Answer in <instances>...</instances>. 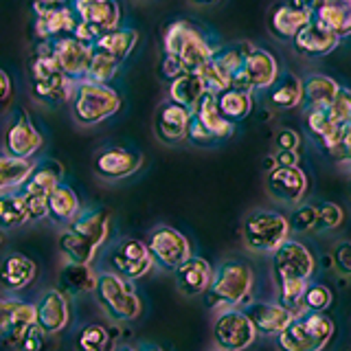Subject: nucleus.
I'll return each instance as SVG.
<instances>
[{
	"instance_id": "obj_61",
	"label": "nucleus",
	"mask_w": 351,
	"mask_h": 351,
	"mask_svg": "<svg viewBox=\"0 0 351 351\" xmlns=\"http://www.w3.org/2000/svg\"><path fill=\"white\" fill-rule=\"evenodd\" d=\"M263 167H266V171H272L274 167H277V162H274V158H272V156H268V158H266V162H263Z\"/></svg>"
},
{
	"instance_id": "obj_58",
	"label": "nucleus",
	"mask_w": 351,
	"mask_h": 351,
	"mask_svg": "<svg viewBox=\"0 0 351 351\" xmlns=\"http://www.w3.org/2000/svg\"><path fill=\"white\" fill-rule=\"evenodd\" d=\"M318 5H327V7H347V9H351V0H318Z\"/></svg>"
},
{
	"instance_id": "obj_1",
	"label": "nucleus",
	"mask_w": 351,
	"mask_h": 351,
	"mask_svg": "<svg viewBox=\"0 0 351 351\" xmlns=\"http://www.w3.org/2000/svg\"><path fill=\"white\" fill-rule=\"evenodd\" d=\"M165 55L180 64L184 73H195L211 62L213 47L204 33L189 20H173L162 36Z\"/></svg>"
},
{
	"instance_id": "obj_33",
	"label": "nucleus",
	"mask_w": 351,
	"mask_h": 351,
	"mask_svg": "<svg viewBox=\"0 0 351 351\" xmlns=\"http://www.w3.org/2000/svg\"><path fill=\"white\" fill-rule=\"evenodd\" d=\"M60 292L71 296H80V294H88L95 292L97 285V272L93 270V266H86V263H73L66 261L64 268L60 270Z\"/></svg>"
},
{
	"instance_id": "obj_37",
	"label": "nucleus",
	"mask_w": 351,
	"mask_h": 351,
	"mask_svg": "<svg viewBox=\"0 0 351 351\" xmlns=\"http://www.w3.org/2000/svg\"><path fill=\"white\" fill-rule=\"evenodd\" d=\"M204 93V86L195 73H182L173 82H169V101L186 108L189 112L197 106Z\"/></svg>"
},
{
	"instance_id": "obj_36",
	"label": "nucleus",
	"mask_w": 351,
	"mask_h": 351,
	"mask_svg": "<svg viewBox=\"0 0 351 351\" xmlns=\"http://www.w3.org/2000/svg\"><path fill=\"white\" fill-rule=\"evenodd\" d=\"M215 106L219 110V114L235 125L239 121H244L246 117H250L255 104H252V95L235 90V88H226V90L215 95Z\"/></svg>"
},
{
	"instance_id": "obj_19",
	"label": "nucleus",
	"mask_w": 351,
	"mask_h": 351,
	"mask_svg": "<svg viewBox=\"0 0 351 351\" xmlns=\"http://www.w3.org/2000/svg\"><path fill=\"white\" fill-rule=\"evenodd\" d=\"M244 314L248 316V321L255 327L257 336H279L288 323L294 318V314L290 310H285L283 305H279L277 301H255L246 305Z\"/></svg>"
},
{
	"instance_id": "obj_56",
	"label": "nucleus",
	"mask_w": 351,
	"mask_h": 351,
	"mask_svg": "<svg viewBox=\"0 0 351 351\" xmlns=\"http://www.w3.org/2000/svg\"><path fill=\"white\" fill-rule=\"evenodd\" d=\"M31 5H33V11L40 14V11H49V9H58V7L69 5V0H31Z\"/></svg>"
},
{
	"instance_id": "obj_3",
	"label": "nucleus",
	"mask_w": 351,
	"mask_h": 351,
	"mask_svg": "<svg viewBox=\"0 0 351 351\" xmlns=\"http://www.w3.org/2000/svg\"><path fill=\"white\" fill-rule=\"evenodd\" d=\"M336 334L334 318L325 312L296 314L279 336H274L279 351H323Z\"/></svg>"
},
{
	"instance_id": "obj_35",
	"label": "nucleus",
	"mask_w": 351,
	"mask_h": 351,
	"mask_svg": "<svg viewBox=\"0 0 351 351\" xmlns=\"http://www.w3.org/2000/svg\"><path fill=\"white\" fill-rule=\"evenodd\" d=\"M33 325H36V305L20 301L14 316H11L9 327L0 332V351H18L22 338Z\"/></svg>"
},
{
	"instance_id": "obj_27",
	"label": "nucleus",
	"mask_w": 351,
	"mask_h": 351,
	"mask_svg": "<svg viewBox=\"0 0 351 351\" xmlns=\"http://www.w3.org/2000/svg\"><path fill=\"white\" fill-rule=\"evenodd\" d=\"M191 117L204 128V132L215 143L230 138V136H233V132H235V125L219 114V110L215 106V95L204 93L200 101H197V106L191 110Z\"/></svg>"
},
{
	"instance_id": "obj_44",
	"label": "nucleus",
	"mask_w": 351,
	"mask_h": 351,
	"mask_svg": "<svg viewBox=\"0 0 351 351\" xmlns=\"http://www.w3.org/2000/svg\"><path fill=\"white\" fill-rule=\"evenodd\" d=\"M345 219L343 206L336 202H318L316 204V233H325V230H336Z\"/></svg>"
},
{
	"instance_id": "obj_12",
	"label": "nucleus",
	"mask_w": 351,
	"mask_h": 351,
	"mask_svg": "<svg viewBox=\"0 0 351 351\" xmlns=\"http://www.w3.org/2000/svg\"><path fill=\"white\" fill-rule=\"evenodd\" d=\"M255 340V327L239 307L222 310L213 321V343L219 351H246Z\"/></svg>"
},
{
	"instance_id": "obj_6",
	"label": "nucleus",
	"mask_w": 351,
	"mask_h": 351,
	"mask_svg": "<svg viewBox=\"0 0 351 351\" xmlns=\"http://www.w3.org/2000/svg\"><path fill=\"white\" fill-rule=\"evenodd\" d=\"M288 217L270 208H255L241 224V237L248 250L257 255H272L285 239H290Z\"/></svg>"
},
{
	"instance_id": "obj_63",
	"label": "nucleus",
	"mask_w": 351,
	"mask_h": 351,
	"mask_svg": "<svg viewBox=\"0 0 351 351\" xmlns=\"http://www.w3.org/2000/svg\"><path fill=\"white\" fill-rule=\"evenodd\" d=\"M217 351H219V349H217Z\"/></svg>"
},
{
	"instance_id": "obj_46",
	"label": "nucleus",
	"mask_w": 351,
	"mask_h": 351,
	"mask_svg": "<svg viewBox=\"0 0 351 351\" xmlns=\"http://www.w3.org/2000/svg\"><path fill=\"white\" fill-rule=\"evenodd\" d=\"M329 121L336 125H349L351 123V93L349 88L340 86L338 95L334 97V101L329 104V108L325 110Z\"/></svg>"
},
{
	"instance_id": "obj_30",
	"label": "nucleus",
	"mask_w": 351,
	"mask_h": 351,
	"mask_svg": "<svg viewBox=\"0 0 351 351\" xmlns=\"http://www.w3.org/2000/svg\"><path fill=\"white\" fill-rule=\"evenodd\" d=\"M138 31L132 29V27H117L112 31L104 33V36H99L95 42H93V49L95 51H101L106 55H110L114 62L123 64L132 51L136 49L138 44Z\"/></svg>"
},
{
	"instance_id": "obj_54",
	"label": "nucleus",
	"mask_w": 351,
	"mask_h": 351,
	"mask_svg": "<svg viewBox=\"0 0 351 351\" xmlns=\"http://www.w3.org/2000/svg\"><path fill=\"white\" fill-rule=\"evenodd\" d=\"M274 162H277V167H301V154L299 152H281L277 149L274 154Z\"/></svg>"
},
{
	"instance_id": "obj_18",
	"label": "nucleus",
	"mask_w": 351,
	"mask_h": 351,
	"mask_svg": "<svg viewBox=\"0 0 351 351\" xmlns=\"http://www.w3.org/2000/svg\"><path fill=\"white\" fill-rule=\"evenodd\" d=\"M77 20L93 27L99 36L112 31L121 22V5L117 0H71Z\"/></svg>"
},
{
	"instance_id": "obj_31",
	"label": "nucleus",
	"mask_w": 351,
	"mask_h": 351,
	"mask_svg": "<svg viewBox=\"0 0 351 351\" xmlns=\"http://www.w3.org/2000/svg\"><path fill=\"white\" fill-rule=\"evenodd\" d=\"M266 101L272 110H294L301 106L303 99V86L301 77L294 75L292 71L279 73L277 82H274L266 90Z\"/></svg>"
},
{
	"instance_id": "obj_23",
	"label": "nucleus",
	"mask_w": 351,
	"mask_h": 351,
	"mask_svg": "<svg viewBox=\"0 0 351 351\" xmlns=\"http://www.w3.org/2000/svg\"><path fill=\"white\" fill-rule=\"evenodd\" d=\"M173 274H176V285H178V290L182 294L197 296V294L206 292L208 283H211V277H213V268L204 257L191 255L173 270Z\"/></svg>"
},
{
	"instance_id": "obj_49",
	"label": "nucleus",
	"mask_w": 351,
	"mask_h": 351,
	"mask_svg": "<svg viewBox=\"0 0 351 351\" xmlns=\"http://www.w3.org/2000/svg\"><path fill=\"white\" fill-rule=\"evenodd\" d=\"M47 347H49V336L42 334L40 329L33 325L25 334V338H22L18 351H47Z\"/></svg>"
},
{
	"instance_id": "obj_7",
	"label": "nucleus",
	"mask_w": 351,
	"mask_h": 351,
	"mask_svg": "<svg viewBox=\"0 0 351 351\" xmlns=\"http://www.w3.org/2000/svg\"><path fill=\"white\" fill-rule=\"evenodd\" d=\"M95 294L101 310L112 321H136L143 314V301L132 281L121 279L108 270L97 274Z\"/></svg>"
},
{
	"instance_id": "obj_8",
	"label": "nucleus",
	"mask_w": 351,
	"mask_h": 351,
	"mask_svg": "<svg viewBox=\"0 0 351 351\" xmlns=\"http://www.w3.org/2000/svg\"><path fill=\"white\" fill-rule=\"evenodd\" d=\"M279 73H281L279 62L270 51L252 47L244 62H241V69L230 77L228 88H235V90L248 95H252L255 90H268L277 82Z\"/></svg>"
},
{
	"instance_id": "obj_17",
	"label": "nucleus",
	"mask_w": 351,
	"mask_h": 351,
	"mask_svg": "<svg viewBox=\"0 0 351 351\" xmlns=\"http://www.w3.org/2000/svg\"><path fill=\"white\" fill-rule=\"evenodd\" d=\"M266 186L274 200L294 204L305 197L310 180L301 167H274L266 176Z\"/></svg>"
},
{
	"instance_id": "obj_59",
	"label": "nucleus",
	"mask_w": 351,
	"mask_h": 351,
	"mask_svg": "<svg viewBox=\"0 0 351 351\" xmlns=\"http://www.w3.org/2000/svg\"><path fill=\"white\" fill-rule=\"evenodd\" d=\"M119 351H165V349L158 347V345H143V347H123Z\"/></svg>"
},
{
	"instance_id": "obj_20",
	"label": "nucleus",
	"mask_w": 351,
	"mask_h": 351,
	"mask_svg": "<svg viewBox=\"0 0 351 351\" xmlns=\"http://www.w3.org/2000/svg\"><path fill=\"white\" fill-rule=\"evenodd\" d=\"M189 119H191V112L186 108L165 101L156 110V117H154V132H156L158 141L165 143V145H176V143L184 141Z\"/></svg>"
},
{
	"instance_id": "obj_22",
	"label": "nucleus",
	"mask_w": 351,
	"mask_h": 351,
	"mask_svg": "<svg viewBox=\"0 0 351 351\" xmlns=\"http://www.w3.org/2000/svg\"><path fill=\"white\" fill-rule=\"evenodd\" d=\"M77 25V16L71 5H64L58 9L40 11L36 14V22H33V33H36L38 42H53L71 36Z\"/></svg>"
},
{
	"instance_id": "obj_28",
	"label": "nucleus",
	"mask_w": 351,
	"mask_h": 351,
	"mask_svg": "<svg viewBox=\"0 0 351 351\" xmlns=\"http://www.w3.org/2000/svg\"><path fill=\"white\" fill-rule=\"evenodd\" d=\"M301 86H303L301 106L305 108V112L307 110H327L340 90V84L334 77L323 75V73L307 75L305 80H301Z\"/></svg>"
},
{
	"instance_id": "obj_34",
	"label": "nucleus",
	"mask_w": 351,
	"mask_h": 351,
	"mask_svg": "<svg viewBox=\"0 0 351 351\" xmlns=\"http://www.w3.org/2000/svg\"><path fill=\"white\" fill-rule=\"evenodd\" d=\"M82 204L80 195L69 184H60L49 193L47 197V217H51L58 224H71L73 219L80 215Z\"/></svg>"
},
{
	"instance_id": "obj_21",
	"label": "nucleus",
	"mask_w": 351,
	"mask_h": 351,
	"mask_svg": "<svg viewBox=\"0 0 351 351\" xmlns=\"http://www.w3.org/2000/svg\"><path fill=\"white\" fill-rule=\"evenodd\" d=\"M340 40L329 33L327 29H323L318 22L310 20L305 27H301L296 31V36L292 38V47L296 49V53L305 55V58H325V55L334 53L338 49Z\"/></svg>"
},
{
	"instance_id": "obj_48",
	"label": "nucleus",
	"mask_w": 351,
	"mask_h": 351,
	"mask_svg": "<svg viewBox=\"0 0 351 351\" xmlns=\"http://www.w3.org/2000/svg\"><path fill=\"white\" fill-rule=\"evenodd\" d=\"M332 259H334V266L340 274H345V277L351 274V244L347 239H340L334 246Z\"/></svg>"
},
{
	"instance_id": "obj_11",
	"label": "nucleus",
	"mask_w": 351,
	"mask_h": 351,
	"mask_svg": "<svg viewBox=\"0 0 351 351\" xmlns=\"http://www.w3.org/2000/svg\"><path fill=\"white\" fill-rule=\"evenodd\" d=\"M145 248L154 263H158L165 270H176L186 257L193 255L191 241L184 237V233L167 224H158L149 230V235L145 239Z\"/></svg>"
},
{
	"instance_id": "obj_4",
	"label": "nucleus",
	"mask_w": 351,
	"mask_h": 351,
	"mask_svg": "<svg viewBox=\"0 0 351 351\" xmlns=\"http://www.w3.org/2000/svg\"><path fill=\"white\" fill-rule=\"evenodd\" d=\"M29 77H31V95L36 101L44 106L66 104L73 95L75 82L66 80L58 64L53 60L49 42H40L38 51L29 60Z\"/></svg>"
},
{
	"instance_id": "obj_32",
	"label": "nucleus",
	"mask_w": 351,
	"mask_h": 351,
	"mask_svg": "<svg viewBox=\"0 0 351 351\" xmlns=\"http://www.w3.org/2000/svg\"><path fill=\"white\" fill-rule=\"evenodd\" d=\"M310 20H312L310 11L294 9L288 3H279V5H274L272 11L268 14V29L274 38L292 40L296 36V31L305 27Z\"/></svg>"
},
{
	"instance_id": "obj_52",
	"label": "nucleus",
	"mask_w": 351,
	"mask_h": 351,
	"mask_svg": "<svg viewBox=\"0 0 351 351\" xmlns=\"http://www.w3.org/2000/svg\"><path fill=\"white\" fill-rule=\"evenodd\" d=\"M71 38L80 40V42H84V44H90V47H93V42L99 38V33H97L93 27H88L86 22L77 20V25H75V29H73V33H71Z\"/></svg>"
},
{
	"instance_id": "obj_2",
	"label": "nucleus",
	"mask_w": 351,
	"mask_h": 351,
	"mask_svg": "<svg viewBox=\"0 0 351 351\" xmlns=\"http://www.w3.org/2000/svg\"><path fill=\"white\" fill-rule=\"evenodd\" d=\"M252 285H255V272L248 263L239 259L222 261L213 268V277L204 292L208 307H222L230 310L250 299Z\"/></svg>"
},
{
	"instance_id": "obj_62",
	"label": "nucleus",
	"mask_w": 351,
	"mask_h": 351,
	"mask_svg": "<svg viewBox=\"0 0 351 351\" xmlns=\"http://www.w3.org/2000/svg\"><path fill=\"white\" fill-rule=\"evenodd\" d=\"M0 246H3V230H0Z\"/></svg>"
},
{
	"instance_id": "obj_45",
	"label": "nucleus",
	"mask_w": 351,
	"mask_h": 351,
	"mask_svg": "<svg viewBox=\"0 0 351 351\" xmlns=\"http://www.w3.org/2000/svg\"><path fill=\"white\" fill-rule=\"evenodd\" d=\"M305 281H283V283H277L279 288V299L277 303L283 305L285 310H290L294 316L303 312V305H301V299H303V292H305Z\"/></svg>"
},
{
	"instance_id": "obj_57",
	"label": "nucleus",
	"mask_w": 351,
	"mask_h": 351,
	"mask_svg": "<svg viewBox=\"0 0 351 351\" xmlns=\"http://www.w3.org/2000/svg\"><path fill=\"white\" fill-rule=\"evenodd\" d=\"M290 7H294V9H301V11H314V7L318 5V0H285Z\"/></svg>"
},
{
	"instance_id": "obj_47",
	"label": "nucleus",
	"mask_w": 351,
	"mask_h": 351,
	"mask_svg": "<svg viewBox=\"0 0 351 351\" xmlns=\"http://www.w3.org/2000/svg\"><path fill=\"white\" fill-rule=\"evenodd\" d=\"M288 224L290 228L299 230V233H312L316 228V204H310V202L301 204L288 219Z\"/></svg>"
},
{
	"instance_id": "obj_29",
	"label": "nucleus",
	"mask_w": 351,
	"mask_h": 351,
	"mask_svg": "<svg viewBox=\"0 0 351 351\" xmlns=\"http://www.w3.org/2000/svg\"><path fill=\"white\" fill-rule=\"evenodd\" d=\"M119 329L110 323H86L75 334V351H117Z\"/></svg>"
},
{
	"instance_id": "obj_38",
	"label": "nucleus",
	"mask_w": 351,
	"mask_h": 351,
	"mask_svg": "<svg viewBox=\"0 0 351 351\" xmlns=\"http://www.w3.org/2000/svg\"><path fill=\"white\" fill-rule=\"evenodd\" d=\"M312 20L318 22L323 29L334 33L338 40L347 38L351 33V9L347 7H327L316 5L312 11Z\"/></svg>"
},
{
	"instance_id": "obj_60",
	"label": "nucleus",
	"mask_w": 351,
	"mask_h": 351,
	"mask_svg": "<svg viewBox=\"0 0 351 351\" xmlns=\"http://www.w3.org/2000/svg\"><path fill=\"white\" fill-rule=\"evenodd\" d=\"M191 3L197 7H211V5H217L219 0H191Z\"/></svg>"
},
{
	"instance_id": "obj_24",
	"label": "nucleus",
	"mask_w": 351,
	"mask_h": 351,
	"mask_svg": "<svg viewBox=\"0 0 351 351\" xmlns=\"http://www.w3.org/2000/svg\"><path fill=\"white\" fill-rule=\"evenodd\" d=\"M38 277L36 261L22 252H9L0 259V285L9 292H20L29 288Z\"/></svg>"
},
{
	"instance_id": "obj_15",
	"label": "nucleus",
	"mask_w": 351,
	"mask_h": 351,
	"mask_svg": "<svg viewBox=\"0 0 351 351\" xmlns=\"http://www.w3.org/2000/svg\"><path fill=\"white\" fill-rule=\"evenodd\" d=\"M71 323V299L58 288L47 290L36 303V327L42 334L58 336Z\"/></svg>"
},
{
	"instance_id": "obj_26",
	"label": "nucleus",
	"mask_w": 351,
	"mask_h": 351,
	"mask_svg": "<svg viewBox=\"0 0 351 351\" xmlns=\"http://www.w3.org/2000/svg\"><path fill=\"white\" fill-rule=\"evenodd\" d=\"M64 182V165L55 158H44L33 165L29 178L18 186V191L38 197H49V193Z\"/></svg>"
},
{
	"instance_id": "obj_41",
	"label": "nucleus",
	"mask_w": 351,
	"mask_h": 351,
	"mask_svg": "<svg viewBox=\"0 0 351 351\" xmlns=\"http://www.w3.org/2000/svg\"><path fill=\"white\" fill-rule=\"evenodd\" d=\"M27 222L29 215L18 189L0 191V230H14Z\"/></svg>"
},
{
	"instance_id": "obj_10",
	"label": "nucleus",
	"mask_w": 351,
	"mask_h": 351,
	"mask_svg": "<svg viewBox=\"0 0 351 351\" xmlns=\"http://www.w3.org/2000/svg\"><path fill=\"white\" fill-rule=\"evenodd\" d=\"M106 263H108V272H112L125 281L143 279L154 268V259L149 257L145 241H141L136 237H125L117 241L108 250Z\"/></svg>"
},
{
	"instance_id": "obj_53",
	"label": "nucleus",
	"mask_w": 351,
	"mask_h": 351,
	"mask_svg": "<svg viewBox=\"0 0 351 351\" xmlns=\"http://www.w3.org/2000/svg\"><path fill=\"white\" fill-rule=\"evenodd\" d=\"M182 73H184V71L180 69V64L165 55V58H162V64H160V77H162V80L173 82L176 77H180Z\"/></svg>"
},
{
	"instance_id": "obj_16",
	"label": "nucleus",
	"mask_w": 351,
	"mask_h": 351,
	"mask_svg": "<svg viewBox=\"0 0 351 351\" xmlns=\"http://www.w3.org/2000/svg\"><path fill=\"white\" fill-rule=\"evenodd\" d=\"M143 154L130 147H106L95 156V171L104 180H123L143 167Z\"/></svg>"
},
{
	"instance_id": "obj_43",
	"label": "nucleus",
	"mask_w": 351,
	"mask_h": 351,
	"mask_svg": "<svg viewBox=\"0 0 351 351\" xmlns=\"http://www.w3.org/2000/svg\"><path fill=\"white\" fill-rule=\"evenodd\" d=\"M334 303V292L325 283H307L303 292V312H327Z\"/></svg>"
},
{
	"instance_id": "obj_9",
	"label": "nucleus",
	"mask_w": 351,
	"mask_h": 351,
	"mask_svg": "<svg viewBox=\"0 0 351 351\" xmlns=\"http://www.w3.org/2000/svg\"><path fill=\"white\" fill-rule=\"evenodd\" d=\"M270 261H272L274 281L277 283L283 281L310 283V279L316 272V259L312 255V250L296 239H285L270 255Z\"/></svg>"
},
{
	"instance_id": "obj_42",
	"label": "nucleus",
	"mask_w": 351,
	"mask_h": 351,
	"mask_svg": "<svg viewBox=\"0 0 351 351\" xmlns=\"http://www.w3.org/2000/svg\"><path fill=\"white\" fill-rule=\"evenodd\" d=\"M119 62H114L110 55L101 53V51H95L93 49V58L90 64H88V71H86V82H93V84H106L110 86V82L114 80V75L119 71Z\"/></svg>"
},
{
	"instance_id": "obj_55",
	"label": "nucleus",
	"mask_w": 351,
	"mask_h": 351,
	"mask_svg": "<svg viewBox=\"0 0 351 351\" xmlns=\"http://www.w3.org/2000/svg\"><path fill=\"white\" fill-rule=\"evenodd\" d=\"M11 93H14V86H11V77L7 75V71L0 69V106L9 101Z\"/></svg>"
},
{
	"instance_id": "obj_13",
	"label": "nucleus",
	"mask_w": 351,
	"mask_h": 351,
	"mask_svg": "<svg viewBox=\"0 0 351 351\" xmlns=\"http://www.w3.org/2000/svg\"><path fill=\"white\" fill-rule=\"evenodd\" d=\"M42 145H44L42 132L31 121L27 110L18 108V112L9 121L5 136H3L5 154H9V156H14V158L33 160V156L42 149Z\"/></svg>"
},
{
	"instance_id": "obj_51",
	"label": "nucleus",
	"mask_w": 351,
	"mask_h": 351,
	"mask_svg": "<svg viewBox=\"0 0 351 351\" xmlns=\"http://www.w3.org/2000/svg\"><path fill=\"white\" fill-rule=\"evenodd\" d=\"M20 299H11V296H0V332H5L11 323V316H14L16 307Z\"/></svg>"
},
{
	"instance_id": "obj_5",
	"label": "nucleus",
	"mask_w": 351,
	"mask_h": 351,
	"mask_svg": "<svg viewBox=\"0 0 351 351\" xmlns=\"http://www.w3.org/2000/svg\"><path fill=\"white\" fill-rule=\"evenodd\" d=\"M69 104H71V112H73L75 123H80L84 128H93V125L104 123L106 119L114 117L121 110V106H123L121 95L112 86L93 84L86 80L75 84Z\"/></svg>"
},
{
	"instance_id": "obj_50",
	"label": "nucleus",
	"mask_w": 351,
	"mask_h": 351,
	"mask_svg": "<svg viewBox=\"0 0 351 351\" xmlns=\"http://www.w3.org/2000/svg\"><path fill=\"white\" fill-rule=\"evenodd\" d=\"M274 145L281 152H299L301 147V136L299 132L292 130V128H281L274 136Z\"/></svg>"
},
{
	"instance_id": "obj_25",
	"label": "nucleus",
	"mask_w": 351,
	"mask_h": 351,
	"mask_svg": "<svg viewBox=\"0 0 351 351\" xmlns=\"http://www.w3.org/2000/svg\"><path fill=\"white\" fill-rule=\"evenodd\" d=\"M69 228L84 237L88 244H93L97 250H101L110 235V211L104 206L86 208V211H80V215L69 224Z\"/></svg>"
},
{
	"instance_id": "obj_40",
	"label": "nucleus",
	"mask_w": 351,
	"mask_h": 351,
	"mask_svg": "<svg viewBox=\"0 0 351 351\" xmlns=\"http://www.w3.org/2000/svg\"><path fill=\"white\" fill-rule=\"evenodd\" d=\"M36 160L14 158L9 154H0V191H11L29 178Z\"/></svg>"
},
{
	"instance_id": "obj_14",
	"label": "nucleus",
	"mask_w": 351,
	"mask_h": 351,
	"mask_svg": "<svg viewBox=\"0 0 351 351\" xmlns=\"http://www.w3.org/2000/svg\"><path fill=\"white\" fill-rule=\"evenodd\" d=\"M49 49L53 53L55 64H58V69L62 71L66 80H71L75 84L84 80L88 64H90V58H93L90 44H84L80 40L66 36V38L49 42Z\"/></svg>"
},
{
	"instance_id": "obj_39",
	"label": "nucleus",
	"mask_w": 351,
	"mask_h": 351,
	"mask_svg": "<svg viewBox=\"0 0 351 351\" xmlns=\"http://www.w3.org/2000/svg\"><path fill=\"white\" fill-rule=\"evenodd\" d=\"M250 49H252L250 42H235V44H226V47L213 49L211 64L224 77H228V82H230V77L241 69V62H244Z\"/></svg>"
}]
</instances>
